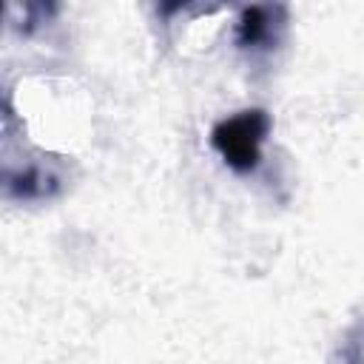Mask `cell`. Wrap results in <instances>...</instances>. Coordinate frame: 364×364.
<instances>
[{"label": "cell", "mask_w": 364, "mask_h": 364, "mask_svg": "<svg viewBox=\"0 0 364 364\" xmlns=\"http://www.w3.org/2000/svg\"><path fill=\"white\" fill-rule=\"evenodd\" d=\"M6 188L11 196H20V199H37V196H48L54 188H57V179L51 173H43V168L31 165L26 171H17V173H9L6 176Z\"/></svg>", "instance_id": "3957f363"}, {"label": "cell", "mask_w": 364, "mask_h": 364, "mask_svg": "<svg viewBox=\"0 0 364 364\" xmlns=\"http://www.w3.org/2000/svg\"><path fill=\"white\" fill-rule=\"evenodd\" d=\"M270 131V117L262 108H247L225 117L210 131V145L236 173H253L262 162V145Z\"/></svg>", "instance_id": "6da1fadb"}, {"label": "cell", "mask_w": 364, "mask_h": 364, "mask_svg": "<svg viewBox=\"0 0 364 364\" xmlns=\"http://www.w3.org/2000/svg\"><path fill=\"white\" fill-rule=\"evenodd\" d=\"M282 6H250L236 20V46L242 51H267L284 28Z\"/></svg>", "instance_id": "7a4b0ae2"}]
</instances>
